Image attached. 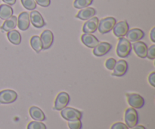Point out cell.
Masks as SVG:
<instances>
[{"label": "cell", "instance_id": "cell-24", "mask_svg": "<svg viewBox=\"0 0 155 129\" xmlns=\"http://www.w3.org/2000/svg\"><path fill=\"white\" fill-rule=\"evenodd\" d=\"M92 2L93 0H75L74 2V6L76 8L82 9L89 7L92 4Z\"/></svg>", "mask_w": 155, "mask_h": 129}, {"label": "cell", "instance_id": "cell-11", "mask_svg": "<svg viewBox=\"0 0 155 129\" xmlns=\"http://www.w3.org/2000/svg\"><path fill=\"white\" fill-rule=\"evenodd\" d=\"M30 21L36 28H42L45 26V22L42 15L37 11H32L30 14Z\"/></svg>", "mask_w": 155, "mask_h": 129}, {"label": "cell", "instance_id": "cell-12", "mask_svg": "<svg viewBox=\"0 0 155 129\" xmlns=\"http://www.w3.org/2000/svg\"><path fill=\"white\" fill-rule=\"evenodd\" d=\"M112 45L108 42H100L94 48L93 54L97 57H102L111 49Z\"/></svg>", "mask_w": 155, "mask_h": 129}, {"label": "cell", "instance_id": "cell-1", "mask_svg": "<svg viewBox=\"0 0 155 129\" xmlns=\"http://www.w3.org/2000/svg\"><path fill=\"white\" fill-rule=\"evenodd\" d=\"M132 51V45L130 41L126 38L120 37L117 47V54L120 57H127Z\"/></svg>", "mask_w": 155, "mask_h": 129}, {"label": "cell", "instance_id": "cell-27", "mask_svg": "<svg viewBox=\"0 0 155 129\" xmlns=\"http://www.w3.org/2000/svg\"><path fill=\"white\" fill-rule=\"evenodd\" d=\"M68 126L70 129H81L82 128V122L80 119L74 121H69Z\"/></svg>", "mask_w": 155, "mask_h": 129}, {"label": "cell", "instance_id": "cell-33", "mask_svg": "<svg viewBox=\"0 0 155 129\" xmlns=\"http://www.w3.org/2000/svg\"><path fill=\"white\" fill-rule=\"evenodd\" d=\"M150 36H151V41H152L153 42H155V27L152 28V30H151Z\"/></svg>", "mask_w": 155, "mask_h": 129}, {"label": "cell", "instance_id": "cell-29", "mask_svg": "<svg viewBox=\"0 0 155 129\" xmlns=\"http://www.w3.org/2000/svg\"><path fill=\"white\" fill-rule=\"evenodd\" d=\"M117 63V60L114 58H109L106 60L105 62V66L110 70H112L114 68L115 64Z\"/></svg>", "mask_w": 155, "mask_h": 129}, {"label": "cell", "instance_id": "cell-5", "mask_svg": "<svg viewBox=\"0 0 155 129\" xmlns=\"http://www.w3.org/2000/svg\"><path fill=\"white\" fill-rule=\"evenodd\" d=\"M18 98V95L13 90H3L0 92V104H8L15 102Z\"/></svg>", "mask_w": 155, "mask_h": 129}, {"label": "cell", "instance_id": "cell-28", "mask_svg": "<svg viewBox=\"0 0 155 129\" xmlns=\"http://www.w3.org/2000/svg\"><path fill=\"white\" fill-rule=\"evenodd\" d=\"M146 57H148L150 60L155 59V45H152L149 48H148Z\"/></svg>", "mask_w": 155, "mask_h": 129}, {"label": "cell", "instance_id": "cell-35", "mask_svg": "<svg viewBox=\"0 0 155 129\" xmlns=\"http://www.w3.org/2000/svg\"><path fill=\"white\" fill-rule=\"evenodd\" d=\"M132 129H146L145 127H144L143 125H136L135 127L132 128Z\"/></svg>", "mask_w": 155, "mask_h": 129}, {"label": "cell", "instance_id": "cell-19", "mask_svg": "<svg viewBox=\"0 0 155 129\" xmlns=\"http://www.w3.org/2000/svg\"><path fill=\"white\" fill-rule=\"evenodd\" d=\"M17 26H18V18L16 16L12 15L8 19L5 20L4 24L2 26L1 29L5 32H9L15 30Z\"/></svg>", "mask_w": 155, "mask_h": 129}, {"label": "cell", "instance_id": "cell-15", "mask_svg": "<svg viewBox=\"0 0 155 129\" xmlns=\"http://www.w3.org/2000/svg\"><path fill=\"white\" fill-rule=\"evenodd\" d=\"M126 36L130 42H138L143 39V37L145 36V33L140 29L134 28L129 30Z\"/></svg>", "mask_w": 155, "mask_h": 129}, {"label": "cell", "instance_id": "cell-18", "mask_svg": "<svg viewBox=\"0 0 155 129\" xmlns=\"http://www.w3.org/2000/svg\"><path fill=\"white\" fill-rule=\"evenodd\" d=\"M96 14L95 9L93 8H82V10H80L78 12L76 17L77 18L80 20H83V21H86V20H89L90 18H93L95 16V15Z\"/></svg>", "mask_w": 155, "mask_h": 129}, {"label": "cell", "instance_id": "cell-20", "mask_svg": "<svg viewBox=\"0 0 155 129\" xmlns=\"http://www.w3.org/2000/svg\"><path fill=\"white\" fill-rule=\"evenodd\" d=\"M30 115L32 119H34L35 121L42 122V121H45L46 119V117H45L42 110L37 107H30Z\"/></svg>", "mask_w": 155, "mask_h": 129}, {"label": "cell", "instance_id": "cell-32", "mask_svg": "<svg viewBox=\"0 0 155 129\" xmlns=\"http://www.w3.org/2000/svg\"><path fill=\"white\" fill-rule=\"evenodd\" d=\"M148 82H149L150 84L153 86V87H155V73L153 72L152 73H151V75L148 77Z\"/></svg>", "mask_w": 155, "mask_h": 129}, {"label": "cell", "instance_id": "cell-8", "mask_svg": "<svg viewBox=\"0 0 155 129\" xmlns=\"http://www.w3.org/2000/svg\"><path fill=\"white\" fill-rule=\"evenodd\" d=\"M129 30H130V27H129V24L127 21H123L116 23L113 28L114 34L118 38L125 36Z\"/></svg>", "mask_w": 155, "mask_h": 129}, {"label": "cell", "instance_id": "cell-25", "mask_svg": "<svg viewBox=\"0 0 155 129\" xmlns=\"http://www.w3.org/2000/svg\"><path fill=\"white\" fill-rule=\"evenodd\" d=\"M23 6L27 10L33 11L36 8V3L35 0H21Z\"/></svg>", "mask_w": 155, "mask_h": 129}, {"label": "cell", "instance_id": "cell-34", "mask_svg": "<svg viewBox=\"0 0 155 129\" xmlns=\"http://www.w3.org/2000/svg\"><path fill=\"white\" fill-rule=\"evenodd\" d=\"M6 5H13L16 2V0H2Z\"/></svg>", "mask_w": 155, "mask_h": 129}, {"label": "cell", "instance_id": "cell-23", "mask_svg": "<svg viewBox=\"0 0 155 129\" xmlns=\"http://www.w3.org/2000/svg\"><path fill=\"white\" fill-rule=\"evenodd\" d=\"M30 45H31V47L36 52L39 53L42 50V42H41L39 36H33L30 39Z\"/></svg>", "mask_w": 155, "mask_h": 129}, {"label": "cell", "instance_id": "cell-22", "mask_svg": "<svg viewBox=\"0 0 155 129\" xmlns=\"http://www.w3.org/2000/svg\"><path fill=\"white\" fill-rule=\"evenodd\" d=\"M8 39L10 41V42H12L13 45H20L21 42V33H19L17 30H12V31H9L8 33Z\"/></svg>", "mask_w": 155, "mask_h": 129}, {"label": "cell", "instance_id": "cell-7", "mask_svg": "<svg viewBox=\"0 0 155 129\" xmlns=\"http://www.w3.org/2000/svg\"><path fill=\"white\" fill-rule=\"evenodd\" d=\"M70 102V96L66 92H61L58 95L54 101V109L55 110H61L68 105Z\"/></svg>", "mask_w": 155, "mask_h": 129}, {"label": "cell", "instance_id": "cell-21", "mask_svg": "<svg viewBox=\"0 0 155 129\" xmlns=\"http://www.w3.org/2000/svg\"><path fill=\"white\" fill-rule=\"evenodd\" d=\"M13 15V9L10 5L6 4L0 5V18L7 20Z\"/></svg>", "mask_w": 155, "mask_h": 129}, {"label": "cell", "instance_id": "cell-6", "mask_svg": "<svg viewBox=\"0 0 155 129\" xmlns=\"http://www.w3.org/2000/svg\"><path fill=\"white\" fill-rule=\"evenodd\" d=\"M128 103L133 108L141 109L145 105V100L138 94H127Z\"/></svg>", "mask_w": 155, "mask_h": 129}, {"label": "cell", "instance_id": "cell-31", "mask_svg": "<svg viewBox=\"0 0 155 129\" xmlns=\"http://www.w3.org/2000/svg\"><path fill=\"white\" fill-rule=\"evenodd\" d=\"M36 4H38L39 5L42 6V7H48L51 4V0H35Z\"/></svg>", "mask_w": 155, "mask_h": 129}, {"label": "cell", "instance_id": "cell-26", "mask_svg": "<svg viewBox=\"0 0 155 129\" xmlns=\"http://www.w3.org/2000/svg\"><path fill=\"white\" fill-rule=\"evenodd\" d=\"M27 129H47L45 124L38 121H33L30 122L27 125Z\"/></svg>", "mask_w": 155, "mask_h": 129}, {"label": "cell", "instance_id": "cell-17", "mask_svg": "<svg viewBox=\"0 0 155 129\" xmlns=\"http://www.w3.org/2000/svg\"><path fill=\"white\" fill-rule=\"evenodd\" d=\"M81 41L86 47L94 48L98 43L99 41L95 36L89 33H85L81 36Z\"/></svg>", "mask_w": 155, "mask_h": 129}, {"label": "cell", "instance_id": "cell-14", "mask_svg": "<svg viewBox=\"0 0 155 129\" xmlns=\"http://www.w3.org/2000/svg\"><path fill=\"white\" fill-rule=\"evenodd\" d=\"M30 15L24 11L21 13L18 18V27L22 31H25L30 27Z\"/></svg>", "mask_w": 155, "mask_h": 129}, {"label": "cell", "instance_id": "cell-16", "mask_svg": "<svg viewBox=\"0 0 155 129\" xmlns=\"http://www.w3.org/2000/svg\"><path fill=\"white\" fill-rule=\"evenodd\" d=\"M133 49L135 53L141 58H145L147 57V51H148V46L143 42L138 41L133 44Z\"/></svg>", "mask_w": 155, "mask_h": 129}, {"label": "cell", "instance_id": "cell-10", "mask_svg": "<svg viewBox=\"0 0 155 129\" xmlns=\"http://www.w3.org/2000/svg\"><path fill=\"white\" fill-rule=\"evenodd\" d=\"M98 22H99V20L96 17L90 18L83 25V31L85 33H89V34L95 33L98 29Z\"/></svg>", "mask_w": 155, "mask_h": 129}, {"label": "cell", "instance_id": "cell-3", "mask_svg": "<svg viewBox=\"0 0 155 129\" xmlns=\"http://www.w3.org/2000/svg\"><path fill=\"white\" fill-rule=\"evenodd\" d=\"M61 115L64 119L68 121H74L81 119L83 117V113L71 107H65L62 109Z\"/></svg>", "mask_w": 155, "mask_h": 129}, {"label": "cell", "instance_id": "cell-2", "mask_svg": "<svg viewBox=\"0 0 155 129\" xmlns=\"http://www.w3.org/2000/svg\"><path fill=\"white\" fill-rule=\"evenodd\" d=\"M116 19L112 17H108V18L101 19L98 22V29L101 34H105V33H109L113 30L114 27L116 24Z\"/></svg>", "mask_w": 155, "mask_h": 129}, {"label": "cell", "instance_id": "cell-9", "mask_svg": "<svg viewBox=\"0 0 155 129\" xmlns=\"http://www.w3.org/2000/svg\"><path fill=\"white\" fill-rule=\"evenodd\" d=\"M40 40L42 42V49L47 50L51 48L53 41H54V36H53L52 32L48 30H44L41 34Z\"/></svg>", "mask_w": 155, "mask_h": 129}, {"label": "cell", "instance_id": "cell-30", "mask_svg": "<svg viewBox=\"0 0 155 129\" xmlns=\"http://www.w3.org/2000/svg\"><path fill=\"white\" fill-rule=\"evenodd\" d=\"M110 129H129V128L123 122H117L112 125Z\"/></svg>", "mask_w": 155, "mask_h": 129}, {"label": "cell", "instance_id": "cell-13", "mask_svg": "<svg viewBox=\"0 0 155 129\" xmlns=\"http://www.w3.org/2000/svg\"><path fill=\"white\" fill-rule=\"evenodd\" d=\"M128 69V63L127 61L124 60H120L119 61H117L114 68V73L112 76H123L125 75Z\"/></svg>", "mask_w": 155, "mask_h": 129}, {"label": "cell", "instance_id": "cell-4", "mask_svg": "<svg viewBox=\"0 0 155 129\" xmlns=\"http://www.w3.org/2000/svg\"><path fill=\"white\" fill-rule=\"evenodd\" d=\"M139 122L138 113L134 108H128L125 113V122L128 128H133Z\"/></svg>", "mask_w": 155, "mask_h": 129}]
</instances>
